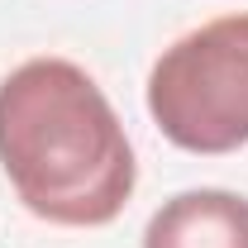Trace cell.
Instances as JSON below:
<instances>
[{
	"label": "cell",
	"instance_id": "1",
	"mask_svg": "<svg viewBox=\"0 0 248 248\" xmlns=\"http://www.w3.org/2000/svg\"><path fill=\"white\" fill-rule=\"evenodd\" d=\"M0 167L48 224H110L134 196V148L105 91L67 58H29L0 81Z\"/></svg>",
	"mask_w": 248,
	"mask_h": 248
},
{
	"label": "cell",
	"instance_id": "2",
	"mask_svg": "<svg viewBox=\"0 0 248 248\" xmlns=\"http://www.w3.org/2000/svg\"><path fill=\"white\" fill-rule=\"evenodd\" d=\"M148 115L186 153L248 143V15H219L177 38L148 72Z\"/></svg>",
	"mask_w": 248,
	"mask_h": 248
},
{
	"label": "cell",
	"instance_id": "3",
	"mask_svg": "<svg viewBox=\"0 0 248 248\" xmlns=\"http://www.w3.org/2000/svg\"><path fill=\"white\" fill-rule=\"evenodd\" d=\"M143 248H248V201L215 186L182 191L148 219Z\"/></svg>",
	"mask_w": 248,
	"mask_h": 248
}]
</instances>
